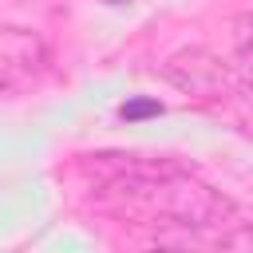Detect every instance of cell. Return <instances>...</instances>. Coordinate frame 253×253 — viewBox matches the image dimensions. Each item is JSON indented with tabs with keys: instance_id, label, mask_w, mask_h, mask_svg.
I'll list each match as a JSON object with an SVG mask.
<instances>
[{
	"instance_id": "3",
	"label": "cell",
	"mask_w": 253,
	"mask_h": 253,
	"mask_svg": "<svg viewBox=\"0 0 253 253\" xmlns=\"http://www.w3.org/2000/svg\"><path fill=\"white\" fill-rule=\"evenodd\" d=\"M233 75H237V119L253 130V12L233 20Z\"/></svg>"
},
{
	"instance_id": "4",
	"label": "cell",
	"mask_w": 253,
	"mask_h": 253,
	"mask_svg": "<svg viewBox=\"0 0 253 253\" xmlns=\"http://www.w3.org/2000/svg\"><path fill=\"white\" fill-rule=\"evenodd\" d=\"M162 107L154 103V99H130V103H123L119 107V115L126 119V123H138V119H146V115H158Z\"/></svg>"
},
{
	"instance_id": "2",
	"label": "cell",
	"mask_w": 253,
	"mask_h": 253,
	"mask_svg": "<svg viewBox=\"0 0 253 253\" xmlns=\"http://www.w3.org/2000/svg\"><path fill=\"white\" fill-rule=\"evenodd\" d=\"M47 43L40 32L20 24H0V87L4 91H28L47 75Z\"/></svg>"
},
{
	"instance_id": "1",
	"label": "cell",
	"mask_w": 253,
	"mask_h": 253,
	"mask_svg": "<svg viewBox=\"0 0 253 253\" xmlns=\"http://www.w3.org/2000/svg\"><path fill=\"white\" fill-rule=\"evenodd\" d=\"M162 79H166L170 87H178L182 95L202 99V103L225 99L229 87H233L229 67H225L210 47H182V51H174V55L162 63Z\"/></svg>"
}]
</instances>
